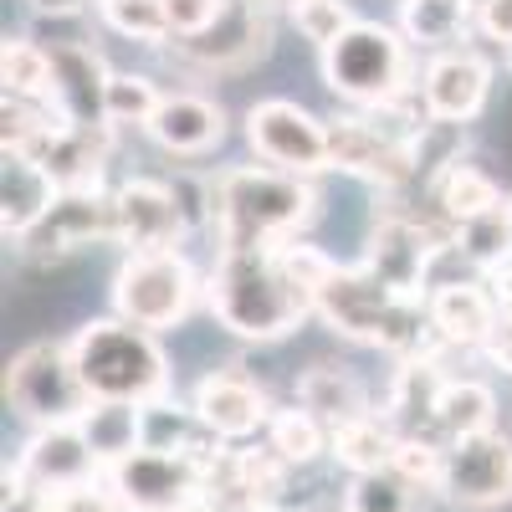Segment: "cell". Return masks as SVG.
Listing matches in <instances>:
<instances>
[{
  "label": "cell",
  "instance_id": "obj_1",
  "mask_svg": "<svg viewBox=\"0 0 512 512\" xmlns=\"http://www.w3.org/2000/svg\"><path fill=\"white\" fill-rule=\"evenodd\" d=\"M313 313L333 333L354 338V344L390 349L400 359H420V354L441 349V333L431 328V308H420V297H410V292L384 287L369 267H359V272L333 267V277L313 297Z\"/></svg>",
  "mask_w": 512,
  "mask_h": 512
},
{
  "label": "cell",
  "instance_id": "obj_2",
  "mask_svg": "<svg viewBox=\"0 0 512 512\" xmlns=\"http://www.w3.org/2000/svg\"><path fill=\"white\" fill-rule=\"evenodd\" d=\"M210 308L236 338L272 344L313 313V292L282 267L277 246H251L221 251V267L210 277Z\"/></svg>",
  "mask_w": 512,
  "mask_h": 512
},
{
  "label": "cell",
  "instance_id": "obj_3",
  "mask_svg": "<svg viewBox=\"0 0 512 512\" xmlns=\"http://www.w3.org/2000/svg\"><path fill=\"white\" fill-rule=\"evenodd\" d=\"M318 195L303 185V175L287 169H236L216 185V226L226 251L277 246L282 236L303 231L313 221Z\"/></svg>",
  "mask_w": 512,
  "mask_h": 512
},
{
  "label": "cell",
  "instance_id": "obj_4",
  "mask_svg": "<svg viewBox=\"0 0 512 512\" xmlns=\"http://www.w3.org/2000/svg\"><path fill=\"white\" fill-rule=\"evenodd\" d=\"M77 374L93 400H123V405H149L169 390V364L149 328L139 323H88L72 338Z\"/></svg>",
  "mask_w": 512,
  "mask_h": 512
},
{
  "label": "cell",
  "instance_id": "obj_5",
  "mask_svg": "<svg viewBox=\"0 0 512 512\" xmlns=\"http://www.w3.org/2000/svg\"><path fill=\"white\" fill-rule=\"evenodd\" d=\"M6 400L21 420L41 425H77L88 415L93 395L77 374L72 344H31L6 369Z\"/></svg>",
  "mask_w": 512,
  "mask_h": 512
},
{
  "label": "cell",
  "instance_id": "obj_6",
  "mask_svg": "<svg viewBox=\"0 0 512 512\" xmlns=\"http://www.w3.org/2000/svg\"><path fill=\"white\" fill-rule=\"evenodd\" d=\"M323 77L333 93L384 108L405 98V41L390 26L354 21L344 36L323 47Z\"/></svg>",
  "mask_w": 512,
  "mask_h": 512
},
{
  "label": "cell",
  "instance_id": "obj_7",
  "mask_svg": "<svg viewBox=\"0 0 512 512\" xmlns=\"http://www.w3.org/2000/svg\"><path fill=\"white\" fill-rule=\"evenodd\" d=\"M195 303V272L180 251H134L113 277L118 318L139 328H169Z\"/></svg>",
  "mask_w": 512,
  "mask_h": 512
},
{
  "label": "cell",
  "instance_id": "obj_8",
  "mask_svg": "<svg viewBox=\"0 0 512 512\" xmlns=\"http://www.w3.org/2000/svg\"><path fill=\"white\" fill-rule=\"evenodd\" d=\"M436 492L461 512H487V507L512 502V441L502 431L451 441Z\"/></svg>",
  "mask_w": 512,
  "mask_h": 512
},
{
  "label": "cell",
  "instance_id": "obj_9",
  "mask_svg": "<svg viewBox=\"0 0 512 512\" xmlns=\"http://www.w3.org/2000/svg\"><path fill=\"white\" fill-rule=\"evenodd\" d=\"M108 482H113V492L128 512H175V507L200 502L205 472H200L195 456L139 446V451H128L123 461L108 466Z\"/></svg>",
  "mask_w": 512,
  "mask_h": 512
},
{
  "label": "cell",
  "instance_id": "obj_10",
  "mask_svg": "<svg viewBox=\"0 0 512 512\" xmlns=\"http://www.w3.org/2000/svg\"><path fill=\"white\" fill-rule=\"evenodd\" d=\"M246 139L267 164L287 175H318L328 169V123H318L308 108L287 98H267L246 113Z\"/></svg>",
  "mask_w": 512,
  "mask_h": 512
},
{
  "label": "cell",
  "instance_id": "obj_11",
  "mask_svg": "<svg viewBox=\"0 0 512 512\" xmlns=\"http://www.w3.org/2000/svg\"><path fill=\"white\" fill-rule=\"evenodd\" d=\"M31 251H77L93 241H118V200L103 190H62L52 210L36 221V231L21 236Z\"/></svg>",
  "mask_w": 512,
  "mask_h": 512
},
{
  "label": "cell",
  "instance_id": "obj_12",
  "mask_svg": "<svg viewBox=\"0 0 512 512\" xmlns=\"http://www.w3.org/2000/svg\"><path fill=\"white\" fill-rule=\"evenodd\" d=\"M328 164L364 175L374 185H405L415 175V149L364 118H338L328 123Z\"/></svg>",
  "mask_w": 512,
  "mask_h": 512
},
{
  "label": "cell",
  "instance_id": "obj_13",
  "mask_svg": "<svg viewBox=\"0 0 512 512\" xmlns=\"http://www.w3.org/2000/svg\"><path fill=\"white\" fill-rule=\"evenodd\" d=\"M21 477L41 492H67L77 482H93L103 477V461L93 456L88 436H82V425H41V431L26 441L21 451Z\"/></svg>",
  "mask_w": 512,
  "mask_h": 512
},
{
  "label": "cell",
  "instance_id": "obj_14",
  "mask_svg": "<svg viewBox=\"0 0 512 512\" xmlns=\"http://www.w3.org/2000/svg\"><path fill=\"white\" fill-rule=\"evenodd\" d=\"M436 231L431 226H420L410 216H384L369 236V256H364V267L384 282V287H395V292H410L420 297V282H425V267H431V256H436Z\"/></svg>",
  "mask_w": 512,
  "mask_h": 512
},
{
  "label": "cell",
  "instance_id": "obj_15",
  "mask_svg": "<svg viewBox=\"0 0 512 512\" xmlns=\"http://www.w3.org/2000/svg\"><path fill=\"white\" fill-rule=\"evenodd\" d=\"M195 415L205 420V431L221 436V441H246V436H256V431L272 420L262 384L246 379V374H236V369H221V374H205V379H200Z\"/></svg>",
  "mask_w": 512,
  "mask_h": 512
},
{
  "label": "cell",
  "instance_id": "obj_16",
  "mask_svg": "<svg viewBox=\"0 0 512 512\" xmlns=\"http://www.w3.org/2000/svg\"><path fill=\"white\" fill-rule=\"evenodd\" d=\"M113 200H118V241H128L134 251H175V241L190 226L180 195L154 180L123 185Z\"/></svg>",
  "mask_w": 512,
  "mask_h": 512
},
{
  "label": "cell",
  "instance_id": "obj_17",
  "mask_svg": "<svg viewBox=\"0 0 512 512\" xmlns=\"http://www.w3.org/2000/svg\"><path fill=\"white\" fill-rule=\"evenodd\" d=\"M108 82L113 72L93 47H77V41L52 47V108L67 123H108Z\"/></svg>",
  "mask_w": 512,
  "mask_h": 512
},
{
  "label": "cell",
  "instance_id": "obj_18",
  "mask_svg": "<svg viewBox=\"0 0 512 512\" xmlns=\"http://www.w3.org/2000/svg\"><path fill=\"white\" fill-rule=\"evenodd\" d=\"M272 21H267V0H226L221 16L210 21L200 36H190V52L205 67H251L267 52Z\"/></svg>",
  "mask_w": 512,
  "mask_h": 512
},
{
  "label": "cell",
  "instance_id": "obj_19",
  "mask_svg": "<svg viewBox=\"0 0 512 512\" xmlns=\"http://www.w3.org/2000/svg\"><path fill=\"white\" fill-rule=\"evenodd\" d=\"M425 113L441 118V123H466L477 118L482 103H487V62L472 57V52H446L425 67Z\"/></svg>",
  "mask_w": 512,
  "mask_h": 512
},
{
  "label": "cell",
  "instance_id": "obj_20",
  "mask_svg": "<svg viewBox=\"0 0 512 512\" xmlns=\"http://www.w3.org/2000/svg\"><path fill=\"white\" fill-rule=\"evenodd\" d=\"M108 128L113 123H67L31 159L47 164L57 190H98L103 159H108Z\"/></svg>",
  "mask_w": 512,
  "mask_h": 512
},
{
  "label": "cell",
  "instance_id": "obj_21",
  "mask_svg": "<svg viewBox=\"0 0 512 512\" xmlns=\"http://www.w3.org/2000/svg\"><path fill=\"white\" fill-rule=\"evenodd\" d=\"M57 195L62 190L47 175V164L21 149H6V164H0V226H6V236L36 231V221L52 210Z\"/></svg>",
  "mask_w": 512,
  "mask_h": 512
},
{
  "label": "cell",
  "instance_id": "obj_22",
  "mask_svg": "<svg viewBox=\"0 0 512 512\" xmlns=\"http://www.w3.org/2000/svg\"><path fill=\"white\" fill-rule=\"evenodd\" d=\"M497 318H502L497 297L477 282H446V287L431 292V328L441 333V344L482 349Z\"/></svg>",
  "mask_w": 512,
  "mask_h": 512
},
{
  "label": "cell",
  "instance_id": "obj_23",
  "mask_svg": "<svg viewBox=\"0 0 512 512\" xmlns=\"http://www.w3.org/2000/svg\"><path fill=\"white\" fill-rule=\"evenodd\" d=\"M149 134H154L169 154H205L210 144H221V134H226V113L210 103V98L175 93V98H164L159 113L149 118Z\"/></svg>",
  "mask_w": 512,
  "mask_h": 512
},
{
  "label": "cell",
  "instance_id": "obj_24",
  "mask_svg": "<svg viewBox=\"0 0 512 512\" xmlns=\"http://www.w3.org/2000/svg\"><path fill=\"white\" fill-rule=\"evenodd\" d=\"M441 390H446V374H441L436 354L405 359L395 369V384H390V420H395V431L400 436H425V425H436Z\"/></svg>",
  "mask_w": 512,
  "mask_h": 512
},
{
  "label": "cell",
  "instance_id": "obj_25",
  "mask_svg": "<svg viewBox=\"0 0 512 512\" xmlns=\"http://www.w3.org/2000/svg\"><path fill=\"white\" fill-rule=\"evenodd\" d=\"M297 405L313 410L328 431L349 425L359 415H369V400H364V384L349 374V369H333V364H313L303 379H297Z\"/></svg>",
  "mask_w": 512,
  "mask_h": 512
},
{
  "label": "cell",
  "instance_id": "obj_26",
  "mask_svg": "<svg viewBox=\"0 0 512 512\" xmlns=\"http://www.w3.org/2000/svg\"><path fill=\"white\" fill-rule=\"evenodd\" d=\"M82 436H88L93 456L103 461V472L113 461H123L128 451L144 446V410L139 405H123V400H93L88 415L77 420Z\"/></svg>",
  "mask_w": 512,
  "mask_h": 512
},
{
  "label": "cell",
  "instance_id": "obj_27",
  "mask_svg": "<svg viewBox=\"0 0 512 512\" xmlns=\"http://www.w3.org/2000/svg\"><path fill=\"white\" fill-rule=\"evenodd\" d=\"M395 446H400V431L390 415H359L349 425H338L333 431V456L349 466V472H384V466L395 461Z\"/></svg>",
  "mask_w": 512,
  "mask_h": 512
},
{
  "label": "cell",
  "instance_id": "obj_28",
  "mask_svg": "<svg viewBox=\"0 0 512 512\" xmlns=\"http://www.w3.org/2000/svg\"><path fill=\"white\" fill-rule=\"evenodd\" d=\"M497 400L482 379H446L441 390V410H436V431L446 441H461V436H482V431H497Z\"/></svg>",
  "mask_w": 512,
  "mask_h": 512
},
{
  "label": "cell",
  "instance_id": "obj_29",
  "mask_svg": "<svg viewBox=\"0 0 512 512\" xmlns=\"http://www.w3.org/2000/svg\"><path fill=\"white\" fill-rule=\"evenodd\" d=\"M436 205L446 210L456 226H466V221L487 216V210H497V205H502V190L482 175V169H472V164L456 159L446 175L436 180Z\"/></svg>",
  "mask_w": 512,
  "mask_h": 512
},
{
  "label": "cell",
  "instance_id": "obj_30",
  "mask_svg": "<svg viewBox=\"0 0 512 512\" xmlns=\"http://www.w3.org/2000/svg\"><path fill=\"white\" fill-rule=\"evenodd\" d=\"M267 446L282 451L292 466H308V461H318V456L333 446V431H328L313 410L292 405V410H277V415L267 420Z\"/></svg>",
  "mask_w": 512,
  "mask_h": 512
},
{
  "label": "cell",
  "instance_id": "obj_31",
  "mask_svg": "<svg viewBox=\"0 0 512 512\" xmlns=\"http://www.w3.org/2000/svg\"><path fill=\"white\" fill-rule=\"evenodd\" d=\"M466 16H472V0H400V26L415 47H451Z\"/></svg>",
  "mask_w": 512,
  "mask_h": 512
},
{
  "label": "cell",
  "instance_id": "obj_32",
  "mask_svg": "<svg viewBox=\"0 0 512 512\" xmlns=\"http://www.w3.org/2000/svg\"><path fill=\"white\" fill-rule=\"evenodd\" d=\"M0 77H6L11 98L52 103V52L36 47V41H6V52H0Z\"/></svg>",
  "mask_w": 512,
  "mask_h": 512
},
{
  "label": "cell",
  "instance_id": "obj_33",
  "mask_svg": "<svg viewBox=\"0 0 512 512\" xmlns=\"http://www.w3.org/2000/svg\"><path fill=\"white\" fill-rule=\"evenodd\" d=\"M461 251L472 256L477 267H487V272H497L507 256H512V216H507V200L497 205V210H487V216H477V221H466L461 226Z\"/></svg>",
  "mask_w": 512,
  "mask_h": 512
},
{
  "label": "cell",
  "instance_id": "obj_34",
  "mask_svg": "<svg viewBox=\"0 0 512 512\" xmlns=\"http://www.w3.org/2000/svg\"><path fill=\"white\" fill-rule=\"evenodd\" d=\"M349 512H415V487L384 466V472H359L349 482Z\"/></svg>",
  "mask_w": 512,
  "mask_h": 512
},
{
  "label": "cell",
  "instance_id": "obj_35",
  "mask_svg": "<svg viewBox=\"0 0 512 512\" xmlns=\"http://www.w3.org/2000/svg\"><path fill=\"white\" fill-rule=\"evenodd\" d=\"M103 6V21L118 31V36H134V41H164L169 31V11L164 0H98Z\"/></svg>",
  "mask_w": 512,
  "mask_h": 512
},
{
  "label": "cell",
  "instance_id": "obj_36",
  "mask_svg": "<svg viewBox=\"0 0 512 512\" xmlns=\"http://www.w3.org/2000/svg\"><path fill=\"white\" fill-rule=\"evenodd\" d=\"M159 93H154V82L139 77V72H113L108 82V123H144L159 113Z\"/></svg>",
  "mask_w": 512,
  "mask_h": 512
},
{
  "label": "cell",
  "instance_id": "obj_37",
  "mask_svg": "<svg viewBox=\"0 0 512 512\" xmlns=\"http://www.w3.org/2000/svg\"><path fill=\"white\" fill-rule=\"evenodd\" d=\"M395 472L410 482V487H441V466H446V451L431 441V436H400L395 446Z\"/></svg>",
  "mask_w": 512,
  "mask_h": 512
},
{
  "label": "cell",
  "instance_id": "obj_38",
  "mask_svg": "<svg viewBox=\"0 0 512 512\" xmlns=\"http://www.w3.org/2000/svg\"><path fill=\"white\" fill-rule=\"evenodd\" d=\"M292 21H297V31H303L308 41H318V47H328V41H338L354 26L344 0H303V6L292 11Z\"/></svg>",
  "mask_w": 512,
  "mask_h": 512
},
{
  "label": "cell",
  "instance_id": "obj_39",
  "mask_svg": "<svg viewBox=\"0 0 512 512\" xmlns=\"http://www.w3.org/2000/svg\"><path fill=\"white\" fill-rule=\"evenodd\" d=\"M57 512H128V507L118 502V492H113V482L103 472L93 482H77V487L57 492Z\"/></svg>",
  "mask_w": 512,
  "mask_h": 512
},
{
  "label": "cell",
  "instance_id": "obj_40",
  "mask_svg": "<svg viewBox=\"0 0 512 512\" xmlns=\"http://www.w3.org/2000/svg\"><path fill=\"white\" fill-rule=\"evenodd\" d=\"M226 0H164V11H169V26H175L180 36H200L210 21L221 16Z\"/></svg>",
  "mask_w": 512,
  "mask_h": 512
},
{
  "label": "cell",
  "instance_id": "obj_41",
  "mask_svg": "<svg viewBox=\"0 0 512 512\" xmlns=\"http://www.w3.org/2000/svg\"><path fill=\"white\" fill-rule=\"evenodd\" d=\"M6 512H57V497L21 477V466H6Z\"/></svg>",
  "mask_w": 512,
  "mask_h": 512
},
{
  "label": "cell",
  "instance_id": "obj_42",
  "mask_svg": "<svg viewBox=\"0 0 512 512\" xmlns=\"http://www.w3.org/2000/svg\"><path fill=\"white\" fill-rule=\"evenodd\" d=\"M482 354H487V359H492L502 374H512V313H502V318L492 323V333H487Z\"/></svg>",
  "mask_w": 512,
  "mask_h": 512
},
{
  "label": "cell",
  "instance_id": "obj_43",
  "mask_svg": "<svg viewBox=\"0 0 512 512\" xmlns=\"http://www.w3.org/2000/svg\"><path fill=\"white\" fill-rule=\"evenodd\" d=\"M492 297H497L502 313H512V262H502V267L492 272Z\"/></svg>",
  "mask_w": 512,
  "mask_h": 512
},
{
  "label": "cell",
  "instance_id": "obj_44",
  "mask_svg": "<svg viewBox=\"0 0 512 512\" xmlns=\"http://www.w3.org/2000/svg\"><path fill=\"white\" fill-rule=\"evenodd\" d=\"M26 6L41 16H72V11H82V0H26Z\"/></svg>",
  "mask_w": 512,
  "mask_h": 512
},
{
  "label": "cell",
  "instance_id": "obj_45",
  "mask_svg": "<svg viewBox=\"0 0 512 512\" xmlns=\"http://www.w3.org/2000/svg\"><path fill=\"white\" fill-rule=\"evenodd\" d=\"M267 6H287V11H297V6H303V0H267Z\"/></svg>",
  "mask_w": 512,
  "mask_h": 512
},
{
  "label": "cell",
  "instance_id": "obj_46",
  "mask_svg": "<svg viewBox=\"0 0 512 512\" xmlns=\"http://www.w3.org/2000/svg\"><path fill=\"white\" fill-rule=\"evenodd\" d=\"M175 512H210L205 502H190V507H175Z\"/></svg>",
  "mask_w": 512,
  "mask_h": 512
},
{
  "label": "cell",
  "instance_id": "obj_47",
  "mask_svg": "<svg viewBox=\"0 0 512 512\" xmlns=\"http://www.w3.org/2000/svg\"><path fill=\"white\" fill-rule=\"evenodd\" d=\"M507 216H512V200H507Z\"/></svg>",
  "mask_w": 512,
  "mask_h": 512
},
{
  "label": "cell",
  "instance_id": "obj_48",
  "mask_svg": "<svg viewBox=\"0 0 512 512\" xmlns=\"http://www.w3.org/2000/svg\"><path fill=\"white\" fill-rule=\"evenodd\" d=\"M344 512H349V507H344Z\"/></svg>",
  "mask_w": 512,
  "mask_h": 512
}]
</instances>
